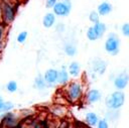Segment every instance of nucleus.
<instances>
[{
    "label": "nucleus",
    "instance_id": "dca6fc26",
    "mask_svg": "<svg viewBox=\"0 0 129 128\" xmlns=\"http://www.w3.org/2000/svg\"><path fill=\"white\" fill-rule=\"evenodd\" d=\"M63 51L68 56H75L78 52V47L74 42H66L63 45Z\"/></svg>",
    "mask_w": 129,
    "mask_h": 128
},
{
    "label": "nucleus",
    "instance_id": "7ed1b4c3",
    "mask_svg": "<svg viewBox=\"0 0 129 128\" xmlns=\"http://www.w3.org/2000/svg\"><path fill=\"white\" fill-rule=\"evenodd\" d=\"M21 117L19 113L7 112L1 113L0 116V128H17L20 126Z\"/></svg>",
    "mask_w": 129,
    "mask_h": 128
},
{
    "label": "nucleus",
    "instance_id": "2f4dec72",
    "mask_svg": "<svg viewBox=\"0 0 129 128\" xmlns=\"http://www.w3.org/2000/svg\"><path fill=\"white\" fill-rule=\"evenodd\" d=\"M3 47H4V42L3 41H0V54H1L2 50H3Z\"/></svg>",
    "mask_w": 129,
    "mask_h": 128
},
{
    "label": "nucleus",
    "instance_id": "aec40b11",
    "mask_svg": "<svg viewBox=\"0 0 129 128\" xmlns=\"http://www.w3.org/2000/svg\"><path fill=\"white\" fill-rule=\"evenodd\" d=\"M119 118V112L118 111H114V110H108V112L105 115V119H107L108 121H117Z\"/></svg>",
    "mask_w": 129,
    "mask_h": 128
},
{
    "label": "nucleus",
    "instance_id": "ddd939ff",
    "mask_svg": "<svg viewBox=\"0 0 129 128\" xmlns=\"http://www.w3.org/2000/svg\"><path fill=\"white\" fill-rule=\"evenodd\" d=\"M70 75L68 72V69L66 67H61V69L58 71V78H57V84L61 86H67L70 83Z\"/></svg>",
    "mask_w": 129,
    "mask_h": 128
},
{
    "label": "nucleus",
    "instance_id": "9d476101",
    "mask_svg": "<svg viewBox=\"0 0 129 128\" xmlns=\"http://www.w3.org/2000/svg\"><path fill=\"white\" fill-rule=\"evenodd\" d=\"M84 98L88 104H95L102 99V93L98 89H90L86 92Z\"/></svg>",
    "mask_w": 129,
    "mask_h": 128
},
{
    "label": "nucleus",
    "instance_id": "f257e3e1",
    "mask_svg": "<svg viewBox=\"0 0 129 128\" xmlns=\"http://www.w3.org/2000/svg\"><path fill=\"white\" fill-rule=\"evenodd\" d=\"M85 84L82 81H71L64 88L63 96L70 103H78L85 97Z\"/></svg>",
    "mask_w": 129,
    "mask_h": 128
},
{
    "label": "nucleus",
    "instance_id": "72a5a7b5",
    "mask_svg": "<svg viewBox=\"0 0 129 128\" xmlns=\"http://www.w3.org/2000/svg\"><path fill=\"white\" fill-rule=\"evenodd\" d=\"M17 128H21V126H19V127H17Z\"/></svg>",
    "mask_w": 129,
    "mask_h": 128
},
{
    "label": "nucleus",
    "instance_id": "bb28decb",
    "mask_svg": "<svg viewBox=\"0 0 129 128\" xmlns=\"http://www.w3.org/2000/svg\"><path fill=\"white\" fill-rule=\"evenodd\" d=\"M96 128H110V124H109V121L105 118H102L99 120Z\"/></svg>",
    "mask_w": 129,
    "mask_h": 128
},
{
    "label": "nucleus",
    "instance_id": "393cba45",
    "mask_svg": "<svg viewBox=\"0 0 129 128\" xmlns=\"http://www.w3.org/2000/svg\"><path fill=\"white\" fill-rule=\"evenodd\" d=\"M27 36H28L27 31H21V32L18 33V35L16 37V40H17L18 43H24L27 39Z\"/></svg>",
    "mask_w": 129,
    "mask_h": 128
},
{
    "label": "nucleus",
    "instance_id": "6e6552de",
    "mask_svg": "<svg viewBox=\"0 0 129 128\" xmlns=\"http://www.w3.org/2000/svg\"><path fill=\"white\" fill-rule=\"evenodd\" d=\"M44 81L47 85V87H52L57 84V78H58V70L56 69H48L43 74Z\"/></svg>",
    "mask_w": 129,
    "mask_h": 128
},
{
    "label": "nucleus",
    "instance_id": "473e14b6",
    "mask_svg": "<svg viewBox=\"0 0 129 128\" xmlns=\"http://www.w3.org/2000/svg\"><path fill=\"white\" fill-rule=\"evenodd\" d=\"M0 23H3V22H2V13H1V5H0Z\"/></svg>",
    "mask_w": 129,
    "mask_h": 128
},
{
    "label": "nucleus",
    "instance_id": "a878e982",
    "mask_svg": "<svg viewBox=\"0 0 129 128\" xmlns=\"http://www.w3.org/2000/svg\"><path fill=\"white\" fill-rule=\"evenodd\" d=\"M120 31L122 33L123 36L125 37H129V22H125L121 25L120 27Z\"/></svg>",
    "mask_w": 129,
    "mask_h": 128
},
{
    "label": "nucleus",
    "instance_id": "9b49d317",
    "mask_svg": "<svg viewBox=\"0 0 129 128\" xmlns=\"http://www.w3.org/2000/svg\"><path fill=\"white\" fill-rule=\"evenodd\" d=\"M99 120H100L99 115L97 113H95V112H92V111L87 112L86 115H85V118H84V121H85L86 125L88 127H91V128L96 127L98 122H99Z\"/></svg>",
    "mask_w": 129,
    "mask_h": 128
},
{
    "label": "nucleus",
    "instance_id": "39448f33",
    "mask_svg": "<svg viewBox=\"0 0 129 128\" xmlns=\"http://www.w3.org/2000/svg\"><path fill=\"white\" fill-rule=\"evenodd\" d=\"M104 49L111 55L118 54L120 50V39L115 32H110L108 34L104 43Z\"/></svg>",
    "mask_w": 129,
    "mask_h": 128
},
{
    "label": "nucleus",
    "instance_id": "6ab92c4d",
    "mask_svg": "<svg viewBox=\"0 0 129 128\" xmlns=\"http://www.w3.org/2000/svg\"><path fill=\"white\" fill-rule=\"evenodd\" d=\"M50 111H51V113H52L54 116H56V117H63V116L66 115V113H67V109H66L63 106L58 105V104L52 106L51 109H50Z\"/></svg>",
    "mask_w": 129,
    "mask_h": 128
},
{
    "label": "nucleus",
    "instance_id": "f704fd0d",
    "mask_svg": "<svg viewBox=\"0 0 129 128\" xmlns=\"http://www.w3.org/2000/svg\"><path fill=\"white\" fill-rule=\"evenodd\" d=\"M85 128H89V127H88V126H87V127H85Z\"/></svg>",
    "mask_w": 129,
    "mask_h": 128
},
{
    "label": "nucleus",
    "instance_id": "4be33fe9",
    "mask_svg": "<svg viewBox=\"0 0 129 128\" xmlns=\"http://www.w3.org/2000/svg\"><path fill=\"white\" fill-rule=\"evenodd\" d=\"M5 89H6V91L9 92V93H15V92L18 90V85H17V83H16L15 81L12 80V81H9V82L6 84Z\"/></svg>",
    "mask_w": 129,
    "mask_h": 128
},
{
    "label": "nucleus",
    "instance_id": "2eb2a0df",
    "mask_svg": "<svg viewBox=\"0 0 129 128\" xmlns=\"http://www.w3.org/2000/svg\"><path fill=\"white\" fill-rule=\"evenodd\" d=\"M68 72L70 77L72 78H78L81 75V67L78 61H72L68 67Z\"/></svg>",
    "mask_w": 129,
    "mask_h": 128
},
{
    "label": "nucleus",
    "instance_id": "b1692460",
    "mask_svg": "<svg viewBox=\"0 0 129 128\" xmlns=\"http://www.w3.org/2000/svg\"><path fill=\"white\" fill-rule=\"evenodd\" d=\"M89 20L94 24H96L100 21V15L97 12V10H93L89 13Z\"/></svg>",
    "mask_w": 129,
    "mask_h": 128
},
{
    "label": "nucleus",
    "instance_id": "423d86ee",
    "mask_svg": "<svg viewBox=\"0 0 129 128\" xmlns=\"http://www.w3.org/2000/svg\"><path fill=\"white\" fill-rule=\"evenodd\" d=\"M72 7L73 4L71 0H59L52 7V13L58 17H67L70 15Z\"/></svg>",
    "mask_w": 129,
    "mask_h": 128
},
{
    "label": "nucleus",
    "instance_id": "7c9ffc66",
    "mask_svg": "<svg viewBox=\"0 0 129 128\" xmlns=\"http://www.w3.org/2000/svg\"><path fill=\"white\" fill-rule=\"evenodd\" d=\"M4 99H3V97L2 96H0V110H1V108H2V106H3V104H4Z\"/></svg>",
    "mask_w": 129,
    "mask_h": 128
},
{
    "label": "nucleus",
    "instance_id": "4468645a",
    "mask_svg": "<svg viewBox=\"0 0 129 128\" xmlns=\"http://www.w3.org/2000/svg\"><path fill=\"white\" fill-rule=\"evenodd\" d=\"M55 20H56V16L52 12H47L42 17V25L45 28H50L55 24Z\"/></svg>",
    "mask_w": 129,
    "mask_h": 128
},
{
    "label": "nucleus",
    "instance_id": "20e7f679",
    "mask_svg": "<svg viewBox=\"0 0 129 128\" xmlns=\"http://www.w3.org/2000/svg\"><path fill=\"white\" fill-rule=\"evenodd\" d=\"M0 5H1V13H2V22L8 26L9 24L12 23L16 15L15 3L0 0Z\"/></svg>",
    "mask_w": 129,
    "mask_h": 128
},
{
    "label": "nucleus",
    "instance_id": "0eeeda50",
    "mask_svg": "<svg viewBox=\"0 0 129 128\" xmlns=\"http://www.w3.org/2000/svg\"><path fill=\"white\" fill-rule=\"evenodd\" d=\"M129 83V74L126 71H123L117 74L113 78V85L117 91H123Z\"/></svg>",
    "mask_w": 129,
    "mask_h": 128
},
{
    "label": "nucleus",
    "instance_id": "412c9836",
    "mask_svg": "<svg viewBox=\"0 0 129 128\" xmlns=\"http://www.w3.org/2000/svg\"><path fill=\"white\" fill-rule=\"evenodd\" d=\"M86 36H87V38L90 41H95V40L99 39L98 36H97V34H96V32H95V30H94V28H93V25L90 26V27H88V29L86 31Z\"/></svg>",
    "mask_w": 129,
    "mask_h": 128
},
{
    "label": "nucleus",
    "instance_id": "c756f323",
    "mask_svg": "<svg viewBox=\"0 0 129 128\" xmlns=\"http://www.w3.org/2000/svg\"><path fill=\"white\" fill-rule=\"evenodd\" d=\"M64 25L62 24V23H58V24H56V27H55V29H56V31H58V32H62V31H64Z\"/></svg>",
    "mask_w": 129,
    "mask_h": 128
},
{
    "label": "nucleus",
    "instance_id": "1a4fd4ad",
    "mask_svg": "<svg viewBox=\"0 0 129 128\" xmlns=\"http://www.w3.org/2000/svg\"><path fill=\"white\" fill-rule=\"evenodd\" d=\"M107 70V62L100 58V57H96L93 59L92 61V71L94 74L96 75H99V76H102Z\"/></svg>",
    "mask_w": 129,
    "mask_h": 128
},
{
    "label": "nucleus",
    "instance_id": "f3484780",
    "mask_svg": "<svg viewBox=\"0 0 129 128\" xmlns=\"http://www.w3.org/2000/svg\"><path fill=\"white\" fill-rule=\"evenodd\" d=\"M33 85H34L35 89H37V90H39V91H43V90H45L46 87H47V85H46V83H45V81H44L43 75H41V74H38V75L35 77Z\"/></svg>",
    "mask_w": 129,
    "mask_h": 128
},
{
    "label": "nucleus",
    "instance_id": "a211bd4d",
    "mask_svg": "<svg viewBox=\"0 0 129 128\" xmlns=\"http://www.w3.org/2000/svg\"><path fill=\"white\" fill-rule=\"evenodd\" d=\"M93 28H94L98 38H101L105 34V32L107 31V25L102 21H99L98 23L93 24Z\"/></svg>",
    "mask_w": 129,
    "mask_h": 128
},
{
    "label": "nucleus",
    "instance_id": "f03ea898",
    "mask_svg": "<svg viewBox=\"0 0 129 128\" xmlns=\"http://www.w3.org/2000/svg\"><path fill=\"white\" fill-rule=\"evenodd\" d=\"M125 94L123 91H114L112 92L105 100V106L108 110L119 111L125 104Z\"/></svg>",
    "mask_w": 129,
    "mask_h": 128
},
{
    "label": "nucleus",
    "instance_id": "f8f14e48",
    "mask_svg": "<svg viewBox=\"0 0 129 128\" xmlns=\"http://www.w3.org/2000/svg\"><path fill=\"white\" fill-rule=\"evenodd\" d=\"M113 10V6L110 2L108 1H103L101 2L98 7H97V12L99 13L100 16H106L108 14H110Z\"/></svg>",
    "mask_w": 129,
    "mask_h": 128
},
{
    "label": "nucleus",
    "instance_id": "cd10ccee",
    "mask_svg": "<svg viewBox=\"0 0 129 128\" xmlns=\"http://www.w3.org/2000/svg\"><path fill=\"white\" fill-rule=\"evenodd\" d=\"M7 25L4 23H0V41H3L5 35H6V31H7Z\"/></svg>",
    "mask_w": 129,
    "mask_h": 128
},
{
    "label": "nucleus",
    "instance_id": "c85d7f7f",
    "mask_svg": "<svg viewBox=\"0 0 129 128\" xmlns=\"http://www.w3.org/2000/svg\"><path fill=\"white\" fill-rule=\"evenodd\" d=\"M59 0H45V7L46 8H51L58 2Z\"/></svg>",
    "mask_w": 129,
    "mask_h": 128
},
{
    "label": "nucleus",
    "instance_id": "5701e85b",
    "mask_svg": "<svg viewBox=\"0 0 129 128\" xmlns=\"http://www.w3.org/2000/svg\"><path fill=\"white\" fill-rule=\"evenodd\" d=\"M14 109V104L11 102V101H5L1 110H0V113H7V112H11L12 110Z\"/></svg>",
    "mask_w": 129,
    "mask_h": 128
}]
</instances>
